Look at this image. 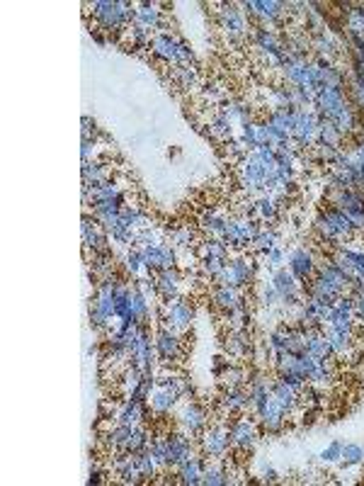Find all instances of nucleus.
<instances>
[{
  "label": "nucleus",
  "instance_id": "obj_44",
  "mask_svg": "<svg viewBox=\"0 0 364 486\" xmlns=\"http://www.w3.org/2000/svg\"><path fill=\"white\" fill-rule=\"evenodd\" d=\"M175 76L180 78L182 87L194 85V81H197V76H194V68H192V66H177V68H175Z\"/></svg>",
  "mask_w": 364,
  "mask_h": 486
},
{
  "label": "nucleus",
  "instance_id": "obj_7",
  "mask_svg": "<svg viewBox=\"0 0 364 486\" xmlns=\"http://www.w3.org/2000/svg\"><path fill=\"white\" fill-rule=\"evenodd\" d=\"M155 353H158L160 362H173V360L180 358V338L177 330L173 328H160L155 333Z\"/></svg>",
  "mask_w": 364,
  "mask_h": 486
},
{
  "label": "nucleus",
  "instance_id": "obj_8",
  "mask_svg": "<svg viewBox=\"0 0 364 486\" xmlns=\"http://www.w3.org/2000/svg\"><path fill=\"white\" fill-rule=\"evenodd\" d=\"M243 8L260 22H275V19L281 17L286 3H279V0H248V3H243Z\"/></svg>",
  "mask_w": 364,
  "mask_h": 486
},
{
  "label": "nucleus",
  "instance_id": "obj_20",
  "mask_svg": "<svg viewBox=\"0 0 364 486\" xmlns=\"http://www.w3.org/2000/svg\"><path fill=\"white\" fill-rule=\"evenodd\" d=\"M110 180H112V170L107 163H102V160H87V163H83V185L95 187V185L110 183Z\"/></svg>",
  "mask_w": 364,
  "mask_h": 486
},
{
  "label": "nucleus",
  "instance_id": "obj_10",
  "mask_svg": "<svg viewBox=\"0 0 364 486\" xmlns=\"http://www.w3.org/2000/svg\"><path fill=\"white\" fill-rule=\"evenodd\" d=\"M207 411H204L199 403H187V406L182 408V413H180V428H182L184 433H189V435H197V433H202L204 428H207Z\"/></svg>",
  "mask_w": 364,
  "mask_h": 486
},
{
  "label": "nucleus",
  "instance_id": "obj_19",
  "mask_svg": "<svg viewBox=\"0 0 364 486\" xmlns=\"http://www.w3.org/2000/svg\"><path fill=\"white\" fill-rule=\"evenodd\" d=\"M177 399L180 396L175 392H170V389L155 384L153 392H150V396H148V408L153 413H158V416H165V413L173 411V406H175V401H177Z\"/></svg>",
  "mask_w": 364,
  "mask_h": 486
},
{
  "label": "nucleus",
  "instance_id": "obj_21",
  "mask_svg": "<svg viewBox=\"0 0 364 486\" xmlns=\"http://www.w3.org/2000/svg\"><path fill=\"white\" fill-rule=\"evenodd\" d=\"M272 396H275L277 401H279L281 406L286 408V413L301 406V394L296 392L294 387H289L286 382H281L279 377H277L275 382H272Z\"/></svg>",
  "mask_w": 364,
  "mask_h": 486
},
{
  "label": "nucleus",
  "instance_id": "obj_25",
  "mask_svg": "<svg viewBox=\"0 0 364 486\" xmlns=\"http://www.w3.org/2000/svg\"><path fill=\"white\" fill-rule=\"evenodd\" d=\"M343 139H345L343 131H340L338 126L333 124V122H328L325 117H320V122H318V139H315V144L330 146V149H343Z\"/></svg>",
  "mask_w": 364,
  "mask_h": 486
},
{
  "label": "nucleus",
  "instance_id": "obj_36",
  "mask_svg": "<svg viewBox=\"0 0 364 486\" xmlns=\"http://www.w3.org/2000/svg\"><path fill=\"white\" fill-rule=\"evenodd\" d=\"M352 44V63H354V76H364V39L349 37Z\"/></svg>",
  "mask_w": 364,
  "mask_h": 486
},
{
  "label": "nucleus",
  "instance_id": "obj_6",
  "mask_svg": "<svg viewBox=\"0 0 364 486\" xmlns=\"http://www.w3.org/2000/svg\"><path fill=\"white\" fill-rule=\"evenodd\" d=\"M272 287L279 292L281 304H284V306H294L296 304V296H299V280H296L291 270L277 267V270L272 272Z\"/></svg>",
  "mask_w": 364,
  "mask_h": 486
},
{
  "label": "nucleus",
  "instance_id": "obj_12",
  "mask_svg": "<svg viewBox=\"0 0 364 486\" xmlns=\"http://www.w3.org/2000/svg\"><path fill=\"white\" fill-rule=\"evenodd\" d=\"M345 90L343 87H323L315 97V107H318V115L320 117H330L345 105Z\"/></svg>",
  "mask_w": 364,
  "mask_h": 486
},
{
  "label": "nucleus",
  "instance_id": "obj_39",
  "mask_svg": "<svg viewBox=\"0 0 364 486\" xmlns=\"http://www.w3.org/2000/svg\"><path fill=\"white\" fill-rule=\"evenodd\" d=\"M343 462L345 464H359V462H364V447L362 445H345L343 447Z\"/></svg>",
  "mask_w": 364,
  "mask_h": 486
},
{
  "label": "nucleus",
  "instance_id": "obj_33",
  "mask_svg": "<svg viewBox=\"0 0 364 486\" xmlns=\"http://www.w3.org/2000/svg\"><path fill=\"white\" fill-rule=\"evenodd\" d=\"M202 484H207V486H226V484H231V479H228V471L223 469V467L207 464V467H204Z\"/></svg>",
  "mask_w": 364,
  "mask_h": 486
},
{
  "label": "nucleus",
  "instance_id": "obj_46",
  "mask_svg": "<svg viewBox=\"0 0 364 486\" xmlns=\"http://www.w3.org/2000/svg\"><path fill=\"white\" fill-rule=\"evenodd\" d=\"M192 51H189V47L184 42L177 44V58H175V66H189L192 63Z\"/></svg>",
  "mask_w": 364,
  "mask_h": 486
},
{
  "label": "nucleus",
  "instance_id": "obj_34",
  "mask_svg": "<svg viewBox=\"0 0 364 486\" xmlns=\"http://www.w3.org/2000/svg\"><path fill=\"white\" fill-rule=\"evenodd\" d=\"M134 460H136V467H139V471L144 474V479H153L155 471H158V464H155V460H153V455H150L148 447H146V450H141V452H136Z\"/></svg>",
  "mask_w": 364,
  "mask_h": 486
},
{
  "label": "nucleus",
  "instance_id": "obj_45",
  "mask_svg": "<svg viewBox=\"0 0 364 486\" xmlns=\"http://www.w3.org/2000/svg\"><path fill=\"white\" fill-rule=\"evenodd\" d=\"M345 217L352 221L354 231H364V209H345Z\"/></svg>",
  "mask_w": 364,
  "mask_h": 486
},
{
  "label": "nucleus",
  "instance_id": "obj_48",
  "mask_svg": "<svg viewBox=\"0 0 364 486\" xmlns=\"http://www.w3.org/2000/svg\"><path fill=\"white\" fill-rule=\"evenodd\" d=\"M352 294V292H349ZM354 319L364 321V292H354Z\"/></svg>",
  "mask_w": 364,
  "mask_h": 486
},
{
  "label": "nucleus",
  "instance_id": "obj_4",
  "mask_svg": "<svg viewBox=\"0 0 364 486\" xmlns=\"http://www.w3.org/2000/svg\"><path fill=\"white\" fill-rule=\"evenodd\" d=\"M192 319H194V309L189 301L180 299V296L163 301V321L168 324L165 328H173V330L187 328V326L192 324Z\"/></svg>",
  "mask_w": 364,
  "mask_h": 486
},
{
  "label": "nucleus",
  "instance_id": "obj_14",
  "mask_svg": "<svg viewBox=\"0 0 364 486\" xmlns=\"http://www.w3.org/2000/svg\"><path fill=\"white\" fill-rule=\"evenodd\" d=\"M155 280V285H158V294L160 299H175L177 296V287H180V272L177 267H168V270H155L150 272Z\"/></svg>",
  "mask_w": 364,
  "mask_h": 486
},
{
  "label": "nucleus",
  "instance_id": "obj_9",
  "mask_svg": "<svg viewBox=\"0 0 364 486\" xmlns=\"http://www.w3.org/2000/svg\"><path fill=\"white\" fill-rule=\"evenodd\" d=\"M228 435H231V445L241 447V450H250L255 445V423L248 418H238V421L228 423Z\"/></svg>",
  "mask_w": 364,
  "mask_h": 486
},
{
  "label": "nucleus",
  "instance_id": "obj_35",
  "mask_svg": "<svg viewBox=\"0 0 364 486\" xmlns=\"http://www.w3.org/2000/svg\"><path fill=\"white\" fill-rule=\"evenodd\" d=\"M250 246H252V251H257V253H267L270 248L277 246V233L275 231H262V228H260V233L252 238Z\"/></svg>",
  "mask_w": 364,
  "mask_h": 486
},
{
  "label": "nucleus",
  "instance_id": "obj_22",
  "mask_svg": "<svg viewBox=\"0 0 364 486\" xmlns=\"http://www.w3.org/2000/svg\"><path fill=\"white\" fill-rule=\"evenodd\" d=\"M131 22L136 24V27H144V29H155V27H160V10H158V5L155 3H141V5H136V10H134V19Z\"/></svg>",
  "mask_w": 364,
  "mask_h": 486
},
{
  "label": "nucleus",
  "instance_id": "obj_47",
  "mask_svg": "<svg viewBox=\"0 0 364 486\" xmlns=\"http://www.w3.org/2000/svg\"><path fill=\"white\" fill-rule=\"evenodd\" d=\"M265 258H267V265L275 267V270H277V267H281V262H284V253H281L277 246L270 248V251L265 253Z\"/></svg>",
  "mask_w": 364,
  "mask_h": 486
},
{
  "label": "nucleus",
  "instance_id": "obj_31",
  "mask_svg": "<svg viewBox=\"0 0 364 486\" xmlns=\"http://www.w3.org/2000/svg\"><path fill=\"white\" fill-rule=\"evenodd\" d=\"M150 433L146 430V428H141V426H136L134 430H131V435H129V440L124 442V452H131V455H136V452H141V450H146V447L150 445Z\"/></svg>",
  "mask_w": 364,
  "mask_h": 486
},
{
  "label": "nucleus",
  "instance_id": "obj_3",
  "mask_svg": "<svg viewBox=\"0 0 364 486\" xmlns=\"http://www.w3.org/2000/svg\"><path fill=\"white\" fill-rule=\"evenodd\" d=\"M255 280V262L252 258L248 255H241V258H233L231 262H226V267L221 270V275L216 277L218 285L223 287H245Z\"/></svg>",
  "mask_w": 364,
  "mask_h": 486
},
{
  "label": "nucleus",
  "instance_id": "obj_24",
  "mask_svg": "<svg viewBox=\"0 0 364 486\" xmlns=\"http://www.w3.org/2000/svg\"><path fill=\"white\" fill-rule=\"evenodd\" d=\"M328 122H333L335 126H338L340 131H343L345 136H349L354 129H357V115H354V105H349V102H345L343 107H340L335 115L325 117Z\"/></svg>",
  "mask_w": 364,
  "mask_h": 486
},
{
  "label": "nucleus",
  "instance_id": "obj_29",
  "mask_svg": "<svg viewBox=\"0 0 364 486\" xmlns=\"http://www.w3.org/2000/svg\"><path fill=\"white\" fill-rule=\"evenodd\" d=\"M226 350L231 355H241V358H245V355L250 353V335H248V330L245 328L233 330V333L226 338Z\"/></svg>",
  "mask_w": 364,
  "mask_h": 486
},
{
  "label": "nucleus",
  "instance_id": "obj_26",
  "mask_svg": "<svg viewBox=\"0 0 364 486\" xmlns=\"http://www.w3.org/2000/svg\"><path fill=\"white\" fill-rule=\"evenodd\" d=\"M345 22H347V37L364 39V8L362 5H349L345 12Z\"/></svg>",
  "mask_w": 364,
  "mask_h": 486
},
{
  "label": "nucleus",
  "instance_id": "obj_28",
  "mask_svg": "<svg viewBox=\"0 0 364 486\" xmlns=\"http://www.w3.org/2000/svg\"><path fill=\"white\" fill-rule=\"evenodd\" d=\"M214 301H216V306L223 311H233L238 304H243L236 287H223V285H218L216 290H214Z\"/></svg>",
  "mask_w": 364,
  "mask_h": 486
},
{
  "label": "nucleus",
  "instance_id": "obj_51",
  "mask_svg": "<svg viewBox=\"0 0 364 486\" xmlns=\"http://www.w3.org/2000/svg\"><path fill=\"white\" fill-rule=\"evenodd\" d=\"M362 139H364V122H362Z\"/></svg>",
  "mask_w": 364,
  "mask_h": 486
},
{
  "label": "nucleus",
  "instance_id": "obj_23",
  "mask_svg": "<svg viewBox=\"0 0 364 486\" xmlns=\"http://www.w3.org/2000/svg\"><path fill=\"white\" fill-rule=\"evenodd\" d=\"M146 413H148L146 401H131V399H126L124 406L116 413V418H119V423H124V426H141V423L146 421Z\"/></svg>",
  "mask_w": 364,
  "mask_h": 486
},
{
  "label": "nucleus",
  "instance_id": "obj_32",
  "mask_svg": "<svg viewBox=\"0 0 364 486\" xmlns=\"http://www.w3.org/2000/svg\"><path fill=\"white\" fill-rule=\"evenodd\" d=\"M202 258H218V260H228V246L221 238H207L202 243Z\"/></svg>",
  "mask_w": 364,
  "mask_h": 486
},
{
  "label": "nucleus",
  "instance_id": "obj_16",
  "mask_svg": "<svg viewBox=\"0 0 364 486\" xmlns=\"http://www.w3.org/2000/svg\"><path fill=\"white\" fill-rule=\"evenodd\" d=\"M218 15H221V27L228 32V37H243V34L248 32L245 17H243L241 10H236L233 5H221Z\"/></svg>",
  "mask_w": 364,
  "mask_h": 486
},
{
  "label": "nucleus",
  "instance_id": "obj_1",
  "mask_svg": "<svg viewBox=\"0 0 364 486\" xmlns=\"http://www.w3.org/2000/svg\"><path fill=\"white\" fill-rule=\"evenodd\" d=\"M315 228L318 233L325 238L328 243H343L345 238H349L354 233V226L347 217H345L343 209L338 207H328L318 219H315Z\"/></svg>",
  "mask_w": 364,
  "mask_h": 486
},
{
  "label": "nucleus",
  "instance_id": "obj_27",
  "mask_svg": "<svg viewBox=\"0 0 364 486\" xmlns=\"http://www.w3.org/2000/svg\"><path fill=\"white\" fill-rule=\"evenodd\" d=\"M311 47L315 49V53H318L320 63H330V61H333L335 53H338V42H335V39H330L325 32L315 34V39L311 42Z\"/></svg>",
  "mask_w": 364,
  "mask_h": 486
},
{
  "label": "nucleus",
  "instance_id": "obj_5",
  "mask_svg": "<svg viewBox=\"0 0 364 486\" xmlns=\"http://www.w3.org/2000/svg\"><path fill=\"white\" fill-rule=\"evenodd\" d=\"M228 445H231V435H228V426L218 423V426L204 430L202 435V450L204 457H211V460H218L228 452Z\"/></svg>",
  "mask_w": 364,
  "mask_h": 486
},
{
  "label": "nucleus",
  "instance_id": "obj_11",
  "mask_svg": "<svg viewBox=\"0 0 364 486\" xmlns=\"http://www.w3.org/2000/svg\"><path fill=\"white\" fill-rule=\"evenodd\" d=\"M289 270L294 272L296 280H311L315 275V262L306 248H294L289 253Z\"/></svg>",
  "mask_w": 364,
  "mask_h": 486
},
{
  "label": "nucleus",
  "instance_id": "obj_49",
  "mask_svg": "<svg viewBox=\"0 0 364 486\" xmlns=\"http://www.w3.org/2000/svg\"><path fill=\"white\" fill-rule=\"evenodd\" d=\"M175 241H177L180 246H189V241H192V231H189V228H182V231L175 233Z\"/></svg>",
  "mask_w": 364,
  "mask_h": 486
},
{
  "label": "nucleus",
  "instance_id": "obj_30",
  "mask_svg": "<svg viewBox=\"0 0 364 486\" xmlns=\"http://www.w3.org/2000/svg\"><path fill=\"white\" fill-rule=\"evenodd\" d=\"M325 338H328L330 348H333V355H347L349 350H352V333H340V330H333L328 328L325 330Z\"/></svg>",
  "mask_w": 364,
  "mask_h": 486
},
{
  "label": "nucleus",
  "instance_id": "obj_17",
  "mask_svg": "<svg viewBox=\"0 0 364 486\" xmlns=\"http://www.w3.org/2000/svg\"><path fill=\"white\" fill-rule=\"evenodd\" d=\"M177 44L180 42L173 37V34L163 32V34H155V37L150 39L148 49H150V53H153L155 58H163V61H173L175 63V58H177Z\"/></svg>",
  "mask_w": 364,
  "mask_h": 486
},
{
  "label": "nucleus",
  "instance_id": "obj_43",
  "mask_svg": "<svg viewBox=\"0 0 364 486\" xmlns=\"http://www.w3.org/2000/svg\"><path fill=\"white\" fill-rule=\"evenodd\" d=\"M175 262H177V255H175V251L170 246H165V243H160V270L175 267Z\"/></svg>",
  "mask_w": 364,
  "mask_h": 486
},
{
  "label": "nucleus",
  "instance_id": "obj_37",
  "mask_svg": "<svg viewBox=\"0 0 364 486\" xmlns=\"http://www.w3.org/2000/svg\"><path fill=\"white\" fill-rule=\"evenodd\" d=\"M255 214L260 219H275L277 217V202H275V197L265 194V197L257 199V202H255Z\"/></svg>",
  "mask_w": 364,
  "mask_h": 486
},
{
  "label": "nucleus",
  "instance_id": "obj_42",
  "mask_svg": "<svg viewBox=\"0 0 364 486\" xmlns=\"http://www.w3.org/2000/svg\"><path fill=\"white\" fill-rule=\"evenodd\" d=\"M277 301H281V296H279V292H277L275 287H272V282H270V285H267L265 290L260 292V304L270 309V306H275Z\"/></svg>",
  "mask_w": 364,
  "mask_h": 486
},
{
  "label": "nucleus",
  "instance_id": "obj_13",
  "mask_svg": "<svg viewBox=\"0 0 364 486\" xmlns=\"http://www.w3.org/2000/svg\"><path fill=\"white\" fill-rule=\"evenodd\" d=\"M257 418H260L262 426H265L267 430L277 433V430H281V428H284V423H286V408L281 406V403L277 401L275 396H272L270 401L265 403V408L257 413Z\"/></svg>",
  "mask_w": 364,
  "mask_h": 486
},
{
  "label": "nucleus",
  "instance_id": "obj_2",
  "mask_svg": "<svg viewBox=\"0 0 364 486\" xmlns=\"http://www.w3.org/2000/svg\"><path fill=\"white\" fill-rule=\"evenodd\" d=\"M318 122L320 115L306 110H294V126H291V141H294L296 149H309L318 139Z\"/></svg>",
  "mask_w": 364,
  "mask_h": 486
},
{
  "label": "nucleus",
  "instance_id": "obj_15",
  "mask_svg": "<svg viewBox=\"0 0 364 486\" xmlns=\"http://www.w3.org/2000/svg\"><path fill=\"white\" fill-rule=\"evenodd\" d=\"M221 406L226 413H243L248 406H252V399H250V389H243V384L238 387H228V392L223 394L221 399Z\"/></svg>",
  "mask_w": 364,
  "mask_h": 486
},
{
  "label": "nucleus",
  "instance_id": "obj_40",
  "mask_svg": "<svg viewBox=\"0 0 364 486\" xmlns=\"http://www.w3.org/2000/svg\"><path fill=\"white\" fill-rule=\"evenodd\" d=\"M223 267H226V260H218V258H202V270H204V275L214 277V280H216V277L221 275Z\"/></svg>",
  "mask_w": 364,
  "mask_h": 486
},
{
  "label": "nucleus",
  "instance_id": "obj_38",
  "mask_svg": "<svg viewBox=\"0 0 364 486\" xmlns=\"http://www.w3.org/2000/svg\"><path fill=\"white\" fill-rule=\"evenodd\" d=\"M349 95L354 100V107L364 112V76H354L352 83H349Z\"/></svg>",
  "mask_w": 364,
  "mask_h": 486
},
{
  "label": "nucleus",
  "instance_id": "obj_18",
  "mask_svg": "<svg viewBox=\"0 0 364 486\" xmlns=\"http://www.w3.org/2000/svg\"><path fill=\"white\" fill-rule=\"evenodd\" d=\"M204 467H207V462H204L202 457L192 455L184 464H180V469L175 471V476H177L180 484L197 486V484H202V479H204Z\"/></svg>",
  "mask_w": 364,
  "mask_h": 486
},
{
  "label": "nucleus",
  "instance_id": "obj_41",
  "mask_svg": "<svg viewBox=\"0 0 364 486\" xmlns=\"http://www.w3.org/2000/svg\"><path fill=\"white\" fill-rule=\"evenodd\" d=\"M343 447L345 445L340 440L330 442V445L320 452V460H323V462H340V460H343Z\"/></svg>",
  "mask_w": 364,
  "mask_h": 486
},
{
  "label": "nucleus",
  "instance_id": "obj_50",
  "mask_svg": "<svg viewBox=\"0 0 364 486\" xmlns=\"http://www.w3.org/2000/svg\"><path fill=\"white\" fill-rule=\"evenodd\" d=\"M265 479H270V481L277 479V474H275V469H272V467H265Z\"/></svg>",
  "mask_w": 364,
  "mask_h": 486
}]
</instances>
